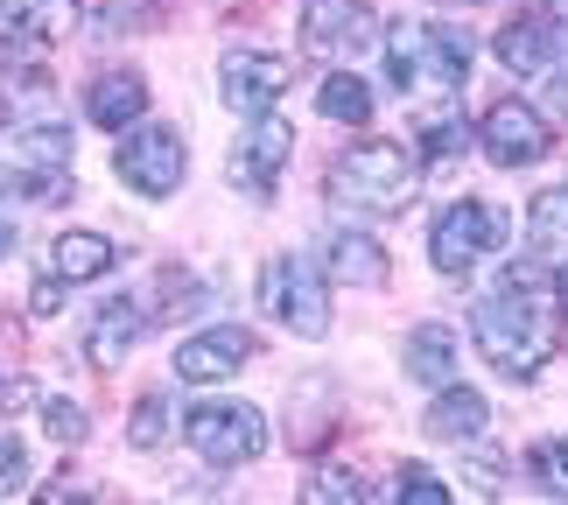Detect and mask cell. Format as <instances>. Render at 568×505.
Returning a JSON list of instances; mask_svg holds the SVG:
<instances>
[{
  "instance_id": "1",
  "label": "cell",
  "mask_w": 568,
  "mask_h": 505,
  "mask_svg": "<svg viewBox=\"0 0 568 505\" xmlns=\"http://www.w3.org/2000/svg\"><path fill=\"white\" fill-rule=\"evenodd\" d=\"M470 337H477V351H485V365L506 372L513 386L534 380V372L555 358V323L540 316V302L527 289H519V274L470 310Z\"/></svg>"
},
{
  "instance_id": "2",
  "label": "cell",
  "mask_w": 568,
  "mask_h": 505,
  "mask_svg": "<svg viewBox=\"0 0 568 505\" xmlns=\"http://www.w3.org/2000/svg\"><path fill=\"white\" fill-rule=\"evenodd\" d=\"M414 183H422V162L407 155L400 141H358L331 162V204L358 211V218H393L414 204Z\"/></svg>"
},
{
  "instance_id": "3",
  "label": "cell",
  "mask_w": 568,
  "mask_h": 505,
  "mask_svg": "<svg viewBox=\"0 0 568 505\" xmlns=\"http://www.w3.org/2000/svg\"><path fill=\"white\" fill-rule=\"evenodd\" d=\"M183 435H190V450L204 456V464H217V471H239V464H253V456L267 450V422H260V407H246V401L190 407Z\"/></svg>"
},
{
  "instance_id": "4",
  "label": "cell",
  "mask_w": 568,
  "mask_h": 505,
  "mask_svg": "<svg viewBox=\"0 0 568 505\" xmlns=\"http://www.w3.org/2000/svg\"><path fill=\"white\" fill-rule=\"evenodd\" d=\"M498 239H506V211L491 196H464L428 225V260L443 274H470L485 253H498Z\"/></svg>"
},
{
  "instance_id": "5",
  "label": "cell",
  "mask_w": 568,
  "mask_h": 505,
  "mask_svg": "<svg viewBox=\"0 0 568 505\" xmlns=\"http://www.w3.org/2000/svg\"><path fill=\"white\" fill-rule=\"evenodd\" d=\"M260 310L295 337L331 331V295H323V274L310 260H267V274H260Z\"/></svg>"
},
{
  "instance_id": "6",
  "label": "cell",
  "mask_w": 568,
  "mask_h": 505,
  "mask_svg": "<svg viewBox=\"0 0 568 505\" xmlns=\"http://www.w3.org/2000/svg\"><path fill=\"white\" fill-rule=\"evenodd\" d=\"M113 169H120V183L134 190V196L162 204V196H176V190H183V169H190L183 134H176V127H134V134H120Z\"/></svg>"
},
{
  "instance_id": "7",
  "label": "cell",
  "mask_w": 568,
  "mask_h": 505,
  "mask_svg": "<svg viewBox=\"0 0 568 505\" xmlns=\"http://www.w3.org/2000/svg\"><path fill=\"white\" fill-rule=\"evenodd\" d=\"M288 78H295V63L281 57V50H253V42H239V50L217 57V84H225V105H232V113H253V120L281 105Z\"/></svg>"
},
{
  "instance_id": "8",
  "label": "cell",
  "mask_w": 568,
  "mask_h": 505,
  "mask_svg": "<svg viewBox=\"0 0 568 505\" xmlns=\"http://www.w3.org/2000/svg\"><path fill=\"white\" fill-rule=\"evenodd\" d=\"M477 141H485V155L498 162V169H527V162H540L548 155V120H540V105H527V99H498L491 113H485V127H477Z\"/></svg>"
},
{
  "instance_id": "9",
  "label": "cell",
  "mask_w": 568,
  "mask_h": 505,
  "mask_svg": "<svg viewBox=\"0 0 568 505\" xmlns=\"http://www.w3.org/2000/svg\"><path fill=\"white\" fill-rule=\"evenodd\" d=\"M302 42L316 57H358L379 42V21L365 0H302Z\"/></svg>"
},
{
  "instance_id": "10",
  "label": "cell",
  "mask_w": 568,
  "mask_h": 505,
  "mask_svg": "<svg viewBox=\"0 0 568 505\" xmlns=\"http://www.w3.org/2000/svg\"><path fill=\"white\" fill-rule=\"evenodd\" d=\"M288 155H295V127L281 120V113H260L253 134L239 141V155H232V183L267 204L274 183H281V169H288Z\"/></svg>"
},
{
  "instance_id": "11",
  "label": "cell",
  "mask_w": 568,
  "mask_h": 505,
  "mask_svg": "<svg viewBox=\"0 0 568 505\" xmlns=\"http://www.w3.org/2000/svg\"><path fill=\"white\" fill-rule=\"evenodd\" d=\"M253 358V337L239 331V323H217V331H196V337H183L176 344V380L183 386H217V380H232L239 365Z\"/></svg>"
},
{
  "instance_id": "12",
  "label": "cell",
  "mask_w": 568,
  "mask_h": 505,
  "mask_svg": "<svg viewBox=\"0 0 568 505\" xmlns=\"http://www.w3.org/2000/svg\"><path fill=\"white\" fill-rule=\"evenodd\" d=\"M141 331H148V316H141L134 295L99 302V310H92V331H84V358H92V372H120L126 358H134Z\"/></svg>"
},
{
  "instance_id": "13",
  "label": "cell",
  "mask_w": 568,
  "mask_h": 505,
  "mask_svg": "<svg viewBox=\"0 0 568 505\" xmlns=\"http://www.w3.org/2000/svg\"><path fill=\"white\" fill-rule=\"evenodd\" d=\"M561 50H568V29H555L548 14H513L506 29H498V57H506L513 71H527V78L555 71Z\"/></svg>"
},
{
  "instance_id": "14",
  "label": "cell",
  "mask_w": 568,
  "mask_h": 505,
  "mask_svg": "<svg viewBox=\"0 0 568 505\" xmlns=\"http://www.w3.org/2000/svg\"><path fill=\"white\" fill-rule=\"evenodd\" d=\"M422 428L435 435V443H477V435L491 428V407H485V393H470V386L449 380V386H435Z\"/></svg>"
},
{
  "instance_id": "15",
  "label": "cell",
  "mask_w": 568,
  "mask_h": 505,
  "mask_svg": "<svg viewBox=\"0 0 568 505\" xmlns=\"http://www.w3.org/2000/svg\"><path fill=\"white\" fill-rule=\"evenodd\" d=\"M84 113H92L105 134H126V127L148 113V78H141V71H105V78H92Z\"/></svg>"
},
{
  "instance_id": "16",
  "label": "cell",
  "mask_w": 568,
  "mask_h": 505,
  "mask_svg": "<svg viewBox=\"0 0 568 505\" xmlns=\"http://www.w3.org/2000/svg\"><path fill=\"white\" fill-rule=\"evenodd\" d=\"M400 365H407L414 386H449L456 380V331H449V323H414Z\"/></svg>"
},
{
  "instance_id": "17",
  "label": "cell",
  "mask_w": 568,
  "mask_h": 505,
  "mask_svg": "<svg viewBox=\"0 0 568 505\" xmlns=\"http://www.w3.org/2000/svg\"><path fill=\"white\" fill-rule=\"evenodd\" d=\"M527 260L540 274H555L568 260V183L548 190V196H534V211H527Z\"/></svg>"
},
{
  "instance_id": "18",
  "label": "cell",
  "mask_w": 568,
  "mask_h": 505,
  "mask_svg": "<svg viewBox=\"0 0 568 505\" xmlns=\"http://www.w3.org/2000/svg\"><path fill=\"white\" fill-rule=\"evenodd\" d=\"M57 36V8L50 0H0V50L8 57H42Z\"/></svg>"
},
{
  "instance_id": "19",
  "label": "cell",
  "mask_w": 568,
  "mask_h": 505,
  "mask_svg": "<svg viewBox=\"0 0 568 505\" xmlns=\"http://www.w3.org/2000/svg\"><path fill=\"white\" fill-rule=\"evenodd\" d=\"M113 260H120V246L105 232H57L50 274L57 281H99V274H113Z\"/></svg>"
},
{
  "instance_id": "20",
  "label": "cell",
  "mask_w": 568,
  "mask_h": 505,
  "mask_svg": "<svg viewBox=\"0 0 568 505\" xmlns=\"http://www.w3.org/2000/svg\"><path fill=\"white\" fill-rule=\"evenodd\" d=\"M331 274L352 281V289H386V246L365 232H337L331 239Z\"/></svg>"
},
{
  "instance_id": "21",
  "label": "cell",
  "mask_w": 568,
  "mask_h": 505,
  "mask_svg": "<svg viewBox=\"0 0 568 505\" xmlns=\"http://www.w3.org/2000/svg\"><path fill=\"white\" fill-rule=\"evenodd\" d=\"M428 71H435V84H464L470 78V57H477V42H470V29H456V21H428Z\"/></svg>"
},
{
  "instance_id": "22",
  "label": "cell",
  "mask_w": 568,
  "mask_h": 505,
  "mask_svg": "<svg viewBox=\"0 0 568 505\" xmlns=\"http://www.w3.org/2000/svg\"><path fill=\"white\" fill-rule=\"evenodd\" d=\"M379 42H386V78L400 84V92H414V84H422V71H428V36L414 29V21H393Z\"/></svg>"
},
{
  "instance_id": "23",
  "label": "cell",
  "mask_w": 568,
  "mask_h": 505,
  "mask_svg": "<svg viewBox=\"0 0 568 505\" xmlns=\"http://www.w3.org/2000/svg\"><path fill=\"white\" fill-rule=\"evenodd\" d=\"M316 105H323V120L365 127V120H373V84H365L358 71H331V78H323V92H316Z\"/></svg>"
},
{
  "instance_id": "24",
  "label": "cell",
  "mask_w": 568,
  "mask_h": 505,
  "mask_svg": "<svg viewBox=\"0 0 568 505\" xmlns=\"http://www.w3.org/2000/svg\"><path fill=\"white\" fill-rule=\"evenodd\" d=\"M527 471H534V485L548 492V498H568V435H548V443H534Z\"/></svg>"
},
{
  "instance_id": "25",
  "label": "cell",
  "mask_w": 568,
  "mask_h": 505,
  "mask_svg": "<svg viewBox=\"0 0 568 505\" xmlns=\"http://www.w3.org/2000/svg\"><path fill=\"white\" fill-rule=\"evenodd\" d=\"M464 148H470L464 113H428V120H422V155H428V162H449V155H464Z\"/></svg>"
},
{
  "instance_id": "26",
  "label": "cell",
  "mask_w": 568,
  "mask_h": 505,
  "mask_svg": "<svg viewBox=\"0 0 568 505\" xmlns=\"http://www.w3.org/2000/svg\"><path fill=\"white\" fill-rule=\"evenodd\" d=\"M126 443H134V450H162V443H169V393H148V401L134 407Z\"/></svg>"
},
{
  "instance_id": "27",
  "label": "cell",
  "mask_w": 568,
  "mask_h": 505,
  "mask_svg": "<svg viewBox=\"0 0 568 505\" xmlns=\"http://www.w3.org/2000/svg\"><path fill=\"white\" fill-rule=\"evenodd\" d=\"M393 498H414V505H449V485L435 477L428 464H400V477H393Z\"/></svg>"
},
{
  "instance_id": "28",
  "label": "cell",
  "mask_w": 568,
  "mask_h": 505,
  "mask_svg": "<svg viewBox=\"0 0 568 505\" xmlns=\"http://www.w3.org/2000/svg\"><path fill=\"white\" fill-rule=\"evenodd\" d=\"M344 498H365V485H358V471H323L316 485H310V505H344Z\"/></svg>"
},
{
  "instance_id": "29",
  "label": "cell",
  "mask_w": 568,
  "mask_h": 505,
  "mask_svg": "<svg viewBox=\"0 0 568 505\" xmlns=\"http://www.w3.org/2000/svg\"><path fill=\"white\" fill-rule=\"evenodd\" d=\"M21 477H29V450H21L14 435H0V498H14Z\"/></svg>"
},
{
  "instance_id": "30",
  "label": "cell",
  "mask_w": 568,
  "mask_h": 505,
  "mask_svg": "<svg viewBox=\"0 0 568 505\" xmlns=\"http://www.w3.org/2000/svg\"><path fill=\"white\" fill-rule=\"evenodd\" d=\"M42 422H50L57 443H78V435H84V407L78 401H50V407H42Z\"/></svg>"
},
{
  "instance_id": "31",
  "label": "cell",
  "mask_w": 568,
  "mask_h": 505,
  "mask_svg": "<svg viewBox=\"0 0 568 505\" xmlns=\"http://www.w3.org/2000/svg\"><path fill=\"white\" fill-rule=\"evenodd\" d=\"M555 295H561V316H568V260L555 267Z\"/></svg>"
},
{
  "instance_id": "32",
  "label": "cell",
  "mask_w": 568,
  "mask_h": 505,
  "mask_svg": "<svg viewBox=\"0 0 568 505\" xmlns=\"http://www.w3.org/2000/svg\"><path fill=\"white\" fill-rule=\"evenodd\" d=\"M14 253V225H0V260H8Z\"/></svg>"
},
{
  "instance_id": "33",
  "label": "cell",
  "mask_w": 568,
  "mask_h": 505,
  "mask_svg": "<svg viewBox=\"0 0 568 505\" xmlns=\"http://www.w3.org/2000/svg\"><path fill=\"white\" fill-rule=\"evenodd\" d=\"M8 113H14V105H8V92H0V127H8Z\"/></svg>"
},
{
  "instance_id": "34",
  "label": "cell",
  "mask_w": 568,
  "mask_h": 505,
  "mask_svg": "<svg viewBox=\"0 0 568 505\" xmlns=\"http://www.w3.org/2000/svg\"><path fill=\"white\" fill-rule=\"evenodd\" d=\"M464 8H477V0H464Z\"/></svg>"
}]
</instances>
